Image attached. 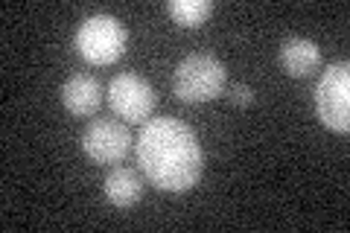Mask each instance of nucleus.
I'll return each mask as SVG.
<instances>
[{"mask_svg":"<svg viewBox=\"0 0 350 233\" xmlns=\"http://www.w3.org/2000/svg\"><path fill=\"white\" fill-rule=\"evenodd\" d=\"M225 85H228V70L222 59H216L213 53L184 55L172 73V91L187 105L211 102L219 94H225Z\"/></svg>","mask_w":350,"mask_h":233,"instance_id":"2","label":"nucleus"},{"mask_svg":"<svg viewBox=\"0 0 350 233\" xmlns=\"http://www.w3.org/2000/svg\"><path fill=\"white\" fill-rule=\"evenodd\" d=\"M126 44H129L126 27L114 15H105V12L85 18L73 38L76 53L88 64H94V68H108V64L120 61L126 53Z\"/></svg>","mask_w":350,"mask_h":233,"instance_id":"3","label":"nucleus"},{"mask_svg":"<svg viewBox=\"0 0 350 233\" xmlns=\"http://www.w3.org/2000/svg\"><path fill=\"white\" fill-rule=\"evenodd\" d=\"M79 146L88 161H94L100 166H117L126 161V154L131 149V135L123 123L100 117L88 123V128L79 137Z\"/></svg>","mask_w":350,"mask_h":233,"instance_id":"6","label":"nucleus"},{"mask_svg":"<svg viewBox=\"0 0 350 233\" xmlns=\"http://www.w3.org/2000/svg\"><path fill=\"white\" fill-rule=\"evenodd\" d=\"M144 190H146L144 178L135 169H129V166H114L103 181V195L108 198V204H114L120 210L135 207L144 198Z\"/></svg>","mask_w":350,"mask_h":233,"instance_id":"9","label":"nucleus"},{"mask_svg":"<svg viewBox=\"0 0 350 233\" xmlns=\"http://www.w3.org/2000/svg\"><path fill=\"white\" fill-rule=\"evenodd\" d=\"M140 172L161 193H190L204 175V149L196 131L175 117H152L137 137Z\"/></svg>","mask_w":350,"mask_h":233,"instance_id":"1","label":"nucleus"},{"mask_svg":"<svg viewBox=\"0 0 350 233\" xmlns=\"http://www.w3.org/2000/svg\"><path fill=\"white\" fill-rule=\"evenodd\" d=\"M108 105L111 111L126 120L129 126H144L149 123L152 111L158 105V91L152 87L144 76L137 73H120L108 82Z\"/></svg>","mask_w":350,"mask_h":233,"instance_id":"5","label":"nucleus"},{"mask_svg":"<svg viewBox=\"0 0 350 233\" xmlns=\"http://www.w3.org/2000/svg\"><path fill=\"white\" fill-rule=\"evenodd\" d=\"M167 15L184 29H199V27H204L207 20H211L213 3L211 0H170Z\"/></svg>","mask_w":350,"mask_h":233,"instance_id":"10","label":"nucleus"},{"mask_svg":"<svg viewBox=\"0 0 350 233\" xmlns=\"http://www.w3.org/2000/svg\"><path fill=\"white\" fill-rule=\"evenodd\" d=\"M278 59H280V68L286 76L304 79V76H310L312 70L321 68V47L310 38L292 36V38H283Z\"/></svg>","mask_w":350,"mask_h":233,"instance_id":"8","label":"nucleus"},{"mask_svg":"<svg viewBox=\"0 0 350 233\" xmlns=\"http://www.w3.org/2000/svg\"><path fill=\"white\" fill-rule=\"evenodd\" d=\"M62 105L73 117H94L103 105V85L91 73H73L62 85Z\"/></svg>","mask_w":350,"mask_h":233,"instance_id":"7","label":"nucleus"},{"mask_svg":"<svg viewBox=\"0 0 350 233\" xmlns=\"http://www.w3.org/2000/svg\"><path fill=\"white\" fill-rule=\"evenodd\" d=\"M315 114L336 135L350 131V64L333 61L315 85Z\"/></svg>","mask_w":350,"mask_h":233,"instance_id":"4","label":"nucleus"},{"mask_svg":"<svg viewBox=\"0 0 350 233\" xmlns=\"http://www.w3.org/2000/svg\"><path fill=\"white\" fill-rule=\"evenodd\" d=\"M228 99H231V105H237V108H248V105H254V87L231 85L228 87Z\"/></svg>","mask_w":350,"mask_h":233,"instance_id":"11","label":"nucleus"}]
</instances>
